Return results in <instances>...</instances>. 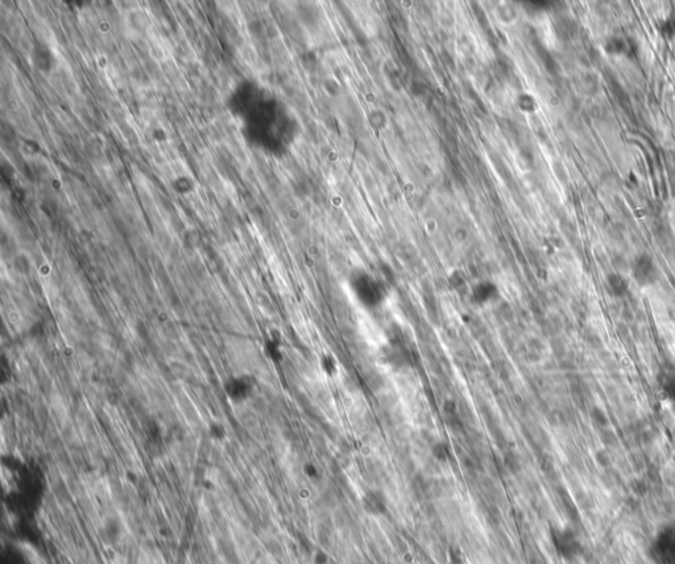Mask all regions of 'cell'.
<instances>
[{"mask_svg": "<svg viewBox=\"0 0 675 564\" xmlns=\"http://www.w3.org/2000/svg\"><path fill=\"white\" fill-rule=\"evenodd\" d=\"M655 554L662 564H675V522L666 524L655 537Z\"/></svg>", "mask_w": 675, "mask_h": 564, "instance_id": "3957f363", "label": "cell"}, {"mask_svg": "<svg viewBox=\"0 0 675 564\" xmlns=\"http://www.w3.org/2000/svg\"><path fill=\"white\" fill-rule=\"evenodd\" d=\"M364 504H365V509L372 514L383 513V510L385 509L383 500H380V497H377L376 494L367 496Z\"/></svg>", "mask_w": 675, "mask_h": 564, "instance_id": "5b68a950", "label": "cell"}, {"mask_svg": "<svg viewBox=\"0 0 675 564\" xmlns=\"http://www.w3.org/2000/svg\"><path fill=\"white\" fill-rule=\"evenodd\" d=\"M629 286H631L629 281L623 273L611 272L609 274H607V277H605V290H607L609 297L616 298V300L625 297L629 292Z\"/></svg>", "mask_w": 675, "mask_h": 564, "instance_id": "277c9868", "label": "cell"}, {"mask_svg": "<svg viewBox=\"0 0 675 564\" xmlns=\"http://www.w3.org/2000/svg\"><path fill=\"white\" fill-rule=\"evenodd\" d=\"M662 389H664L666 400L671 403V406L675 409V376H670L666 379Z\"/></svg>", "mask_w": 675, "mask_h": 564, "instance_id": "52a82bcc", "label": "cell"}, {"mask_svg": "<svg viewBox=\"0 0 675 564\" xmlns=\"http://www.w3.org/2000/svg\"><path fill=\"white\" fill-rule=\"evenodd\" d=\"M552 544L558 556L573 560L582 553V544L573 530L555 529L552 532Z\"/></svg>", "mask_w": 675, "mask_h": 564, "instance_id": "7a4b0ae2", "label": "cell"}, {"mask_svg": "<svg viewBox=\"0 0 675 564\" xmlns=\"http://www.w3.org/2000/svg\"><path fill=\"white\" fill-rule=\"evenodd\" d=\"M631 276L641 288L655 285L659 278V269L655 259L649 253H640L631 262Z\"/></svg>", "mask_w": 675, "mask_h": 564, "instance_id": "6da1fadb", "label": "cell"}, {"mask_svg": "<svg viewBox=\"0 0 675 564\" xmlns=\"http://www.w3.org/2000/svg\"><path fill=\"white\" fill-rule=\"evenodd\" d=\"M590 417H591V419H592L595 426H597V427H600V429H607L608 424H609L608 415H607V413H605L603 409H600V407H597V406H595L594 409L591 410Z\"/></svg>", "mask_w": 675, "mask_h": 564, "instance_id": "8992f818", "label": "cell"}]
</instances>
